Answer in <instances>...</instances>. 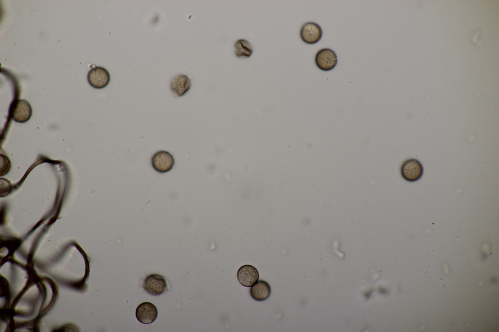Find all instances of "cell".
<instances>
[{
	"mask_svg": "<svg viewBox=\"0 0 499 332\" xmlns=\"http://www.w3.org/2000/svg\"><path fill=\"white\" fill-rule=\"evenodd\" d=\"M157 314L156 307L154 304L149 302L140 304L135 311V315L137 320L143 324H150L153 322L156 319Z\"/></svg>",
	"mask_w": 499,
	"mask_h": 332,
	"instance_id": "9",
	"label": "cell"
},
{
	"mask_svg": "<svg viewBox=\"0 0 499 332\" xmlns=\"http://www.w3.org/2000/svg\"><path fill=\"white\" fill-rule=\"evenodd\" d=\"M239 283L245 287H250L254 285L259 279L257 269L251 265H244L239 268L237 273Z\"/></svg>",
	"mask_w": 499,
	"mask_h": 332,
	"instance_id": "8",
	"label": "cell"
},
{
	"mask_svg": "<svg viewBox=\"0 0 499 332\" xmlns=\"http://www.w3.org/2000/svg\"><path fill=\"white\" fill-rule=\"evenodd\" d=\"M423 169L417 160L410 159L405 161L401 168V173L404 179L409 182L419 180L422 175Z\"/></svg>",
	"mask_w": 499,
	"mask_h": 332,
	"instance_id": "2",
	"label": "cell"
},
{
	"mask_svg": "<svg viewBox=\"0 0 499 332\" xmlns=\"http://www.w3.org/2000/svg\"><path fill=\"white\" fill-rule=\"evenodd\" d=\"M167 287L165 278L158 274H151L147 276L143 281V287L146 292L152 295H159L163 294Z\"/></svg>",
	"mask_w": 499,
	"mask_h": 332,
	"instance_id": "3",
	"label": "cell"
},
{
	"mask_svg": "<svg viewBox=\"0 0 499 332\" xmlns=\"http://www.w3.org/2000/svg\"><path fill=\"white\" fill-rule=\"evenodd\" d=\"M234 46L235 55L237 57H249L253 53L251 44L246 39H240L236 40Z\"/></svg>",
	"mask_w": 499,
	"mask_h": 332,
	"instance_id": "12",
	"label": "cell"
},
{
	"mask_svg": "<svg viewBox=\"0 0 499 332\" xmlns=\"http://www.w3.org/2000/svg\"><path fill=\"white\" fill-rule=\"evenodd\" d=\"M337 60L335 53L329 48L321 49L317 53L315 57L317 66L324 71L333 69L336 66Z\"/></svg>",
	"mask_w": 499,
	"mask_h": 332,
	"instance_id": "4",
	"label": "cell"
},
{
	"mask_svg": "<svg viewBox=\"0 0 499 332\" xmlns=\"http://www.w3.org/2000/svg\"><path fill=\"white\" fill-rule=\"evenodd\" d=\"M87 79L90 85L96 89H102L106 87L110 81L108 71L103 67L96 66L88 73Z\"/></svg>",
	"mask_w": 499,
	"mask_h": 332,
	"instance_id": "6",
	"label": "cell"
},
{
	"mask_svg": "<svg viewBox=\"0 0 499 332\" xmlns=\"http://www.w3.org/2000/svg\"><path fill=\"white\" fill-rule=\"evenodd\" d=\"M11 113L12 118L16 122L25 123L31 118L32 109L29 102L25 100H17L12 106Z\"/></svg>",
	"mask_w": 499,
	"mask_h": 332,
	"instance_id": "5",
	"label": "cell"
},
{
	"mask_svg": "<svg viewBox=\"0 0 499 332\" xmlns=\"http://www.w3.org/2000/svg\"><path fill=\"white\" fill-rule=\"evenodd\" d=\"M300 35L304 42L309 44H313L321 39L323 32L319 24L313 22H308L302 26Z\"/></svg>",
	"mask_w": 499,
	"mask_h": 332,
	"instance_id": "7",
	"label": "cell"
},
{
	"mask_svg": "<svg viewBox=\"0 0 499 332\" xmlns=\"http://www.w3.org/2000/svg\"><path fill=\"white\" fill-rule=\"evenodd\" d=\"M153 167L159 173H166L170 171L174 164L173 156L165 150H160L155 153L152 157Z\"/></svg>",
	"mask_w": 499,
	"mask_h": 332,
	"instance_id": "1",
	"label": "cell"
},
{
	"mask_svg": "<svg viewBox=\"0 0 499 332\" xmlns=\"http://www.w3.org/2000/svg\"><path fill=\"white\" fill-rule=\"evenodd\" d=\"M250 294L254 300L262 301L269 297L271 293V288L266 281L260 280L250 289Z\"/></svg>",
	"mask_w": 499,
	"mask_h": 332,
	"instance_id": "11",
	"label": "cell"
},
{
	"mask_svg": "<svg viewBox=\"0 0 499 332\" xmlns=\"http://www.w3.org/2000/svg\"><path fill=\"white\" fill-rule=\"evenodd\" d=\"M191 81L189 77L185 74H178L173 77L170 83L172 91L176 95L182 96L190 89Z\"/></svg>",
	"mask_w": 499,
	"mask_h": 332,
	"instance_id": "10",
	"label": "cell"
}]
</instances>
